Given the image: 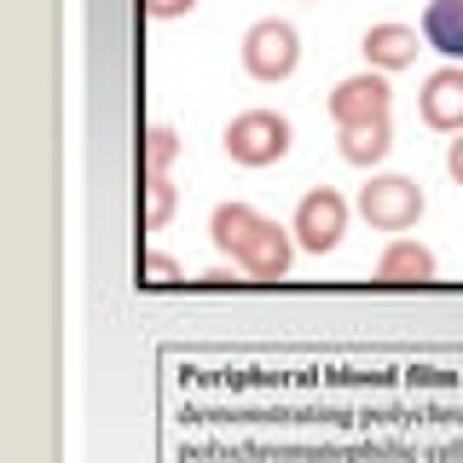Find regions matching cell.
<instances>
[{"label": "cell", "instance_id": "1", "mask_svg": "<svg viewBox=\"0 0 463 463\" xmlns=\"http://www.w3.org/2000/svg\"><path fill=\"white\" fill-rule=\"evenodd\" d=\"M289 145H296V128L284 122L279 110H238L226 122V156L238 168H272L289 156Z\"/></svg>", "mask_w": 463, "mask_h": 463}, {"label": "cell", "instance_id": "2", "mask_svg": "<svg viewBox=\"0 0 463 463\" xmlns=\"http://www.w3.org/2000/svg\"><path fill=\"white\" fill-rule=\"evenodd\" d=\"M429 197L417 180H405V174H371V185L359 192V214L376 226V232H411L423 221Z\"/></svg>", "mask_w": 463, "mask_h": 463}, {"label": "cell", "instance_id": "3", "mask_svg": "<svg viewBox=\"0 0 463 463\" xmlns=\"http://www.w3.org/2000/svg\"><path fill=\"white\" fill-rule=\"evenodd\" d=\"M296 64H301V35H296V24L260 18V24L243 29V70H250L255 81H284V76H296Z\"/></svg>", "mask_w": 463, "mask_h": 463}, {"label": "cell", "instance_id": "4", "mask_svg": "<svg viewBox=\"0 0 463 463\" xmlns=\"http://www.w3.org/2000/svg\"><path fill=\"white\" fill-rule=\"evenodd\" d=\"M289 232H296V243L307 255H330L347 238V197L330 192V185H313V192L296 203V221H289Z\"/></svg>", "mask_w": 463, "mask_h": 463}, {"label": "cell", "instance_id": "5", "mask_svg": "<svg viewBox=\"0 0 463 463\" xmlns=\"http://www.w3.org/2000/svg\"><path fill=\"white\" fill-rule=\"evenodd\" d=\"M388 105H394L388 76H383V70H365V76H347L336 93H330V122H336V128L388 122Z\"/></svg>", "mask_w": 463, "mask_h": 463}, {"label": "cell", "instance_id": "6", "mask_svg": "<svg viewBox=\"0 0 463 463\" xmlns=\"http://www.w3.org/2000/svg\"><path fill=\"white\" fill-rule=\"evenodd\" d=\"M296 232L279 226V221H260V232L250 238V250L238 255V267H243V279H255V284H279L284 272H289V260H296Z\"/></svg>", "mask_w": 463, "mask_h": 463}, {"label": "cell", "instance_id": "7", "mask_svg": "<svg viewBox=\"0 0 463 463\" xmlns=\"http://www.w3.org/2000/svg\"><path fill=\"white\" fill-rule=\"evenodd\" d=\"M417 116L434 134H463V64H440L417 93Z\"/></svg>", "mask_w": 463, "mask_h": 463}, {"label": "cell", "instance_id": "8", "mask_svg": "<svg viewBox=\"0 0 463 463\" xmlns=\"http://www.w3.org/2000/svg\"><path fill=\"white\" fill-rule=\"evenodd\" d=\"M434 279H440V260L417 238H394L376 255V284H434Z\"/></svg>", "mask_w": 463, "mask_h": 463}, {"label": "cell", "instance_id": "9", "mask_svg": "<svg viewBox=\"0 0 463 463\" xmlns=\"http://www.w3.org/2000/svg\"><path fill=\"white\" fill-rule=\"evenodd\" d=\"M417 35L423 29H411V24H371L365 29V41H359V52H365V64L371 70H405V64H417Z\"/></svg>", "mask_w": 463, "mask_h": 463}, {"label": "cell", "instance_id": "10", "mask_svg": "<svg viewBox=\"0 0 463 463\" xmlns=\"http://www.w3.org/2000/svg\"><path fill=\"white\" fill-rule=\"evenodd\" d=\"M255 232H260V214L250 209V203H221V209L209 214V238H214V250L232 255V260L250 250Z\"/></svg>", "mask_w": 463, "mask_h": 463}, {"label": "cell", "instance_id": "11", "mask_svg": "<svg viewBox=\"0 0 463 463\" xmlns=\"http://www.w3.org/2000/svg\"><path fill=\"white\" fill-rule=\"evenodd\" d=\"M417 29H423V41L440 58H452V64L463 58V0H429Z\"/></svg>", "mask_w": 463, "mask_h": 463}, {"label": "cell", "instance_id": "12", "mask_svg": "<svg viewBox=\"0 0 463 463\" xmlns=\"http://www.w3.org/2000/svg\"><path fill=\"white\" fill-rule=\"evenodd\" d=\"M336 151L347 156L354 168H376L388 151H394V128L388 122H365V128H342V139H336Z\"/></svg>", "mask_w": 463, "mask_h": 463}, {"label": "cell", "instance_id": "13", "mask_svg": "<svg viewBox=\"0 0 463 463\" xmlns=\"http://www.w3.org/2000/svg\"><path fill=\"white\" fill-rule=\"evenodd\" d=\"M168 221H174V185H168V174H151L145 180V226L163 232Z\"/></svg>", "mask_w": 463, "mask_h": 463}, {"label": "cell", "instance_id": "14", "mask_svg": "<svg viewBox=\"0 0 463 463\" xmlns=\"http://www.w3.org/2000/svg\"><path fill=\"white\" fill-rule=\"evenodd\" d=\"M174 156H180V134H174V128H151V134H145V168L168 174Z\"/></svg>", "mask_w": 463, "mask_h": 463}, {"label": "cell", "instance_id": "15", "mask_svg": "<svg viewBox=\"0 0 463 463\" xmlns=\"http://www.w3.org/2000/svg\"><path fill=\"white\" fill-rule=\"evenodd\" d=\"M139 267H145V279H151V284H180V279H185V272H180V260L163 255V250H145Z\"/></svg>", "mask_w": 463, "mask_h": 463}, {"label": "cell", "instance_id": "16", "mask_svg": "<svg viewBox=\"0 0 463 463\" xmlns=\"http://www.w3.org/2000/svg\"><path fill=\"white\" fill-rule=\"evenodd\" d=\"M145 12L151 18H185V12H197V0H145Z\"/></svg>", "mask_w": 463, "mask_h": 463}, {"label": "cell", "instance_id": "17", "mask_svg": "<svg viewBox=\"0 0 463 463\" xmlns=\"http://www.w3.org/2000/svg\"><path fill=\"white\" fill-rule=\"evenodd\" d=\"M446 174H452V180L463 185V134H458L452 145H446Z\"/></svg>", "mask_w": 463, "mask_h": 463}]
</instances>
